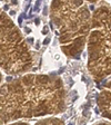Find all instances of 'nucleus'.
Segmentation results:
<instances>
[{
  "label": "nucleus",
  "instance_id": "9d476101",
  "mask_svg": "<svg viewBox=\"0 0 111 125\" xmlns=\"http://www.w3.org/2000/svg\"><path fill=\"white\" fill-rule=\"evenodd\" d=\"M2 74H1V72H0V85H1V83H2Z\"/></svg>",
  "mask_w": 111,
  "mask_h": 125
},
{
  "label": "nucleus",
  "instance_id": "6e6552de",
  "mask_svg": "<svg viewBox=\"0 0 111 125\" xmlns=\"http://www.w3.org/2000/svg\"><path fill=\"white\" fill-rule=\"evenodd\" d=\"M94 125H111V123H108V122H100L98 124H94Z\"/></svg>",
  "mask_w": 111,
  "mask_h": 125
},
{
  "label": "nucleus",
  "instance_id": "f03ea898",
  "mask_svg": "<svg viewBox=\"0 0 111 125\" xmlns=\"http://www.w3.org/2000/svg\"><path fill=\"white\" fill-rule=\"evenodd\" d=\"M50 18L69 58H79L88 42L92 15L85 0H52Z\"/></svg>",
  "mask_w": 111,
  "mask_h": 125
},
{
  "label": "nucleus",
  "instance_id": "423d86ee",
  "mask_svg": "<svg viewBox=\"0 0 111 125\" xmlns=\"http://www.w3.org/2000/svg\"><path fill=\"white\" fill-rule=\"evenodd\" d=\"M34 125H65L63 121L58 118V117H44L42 120H39L38 122H36Z\"/></svg>",
  "mask_w": 111,
  "mask_h": 125
},
{
  "label": "nucleus",
  "instance_id": "20e7f679",
  "mask_svg": "<svg viewBox=\"0 0 111 125\" xmlns=\"http://www.w3.org/2000/svg\"><path fill=\"white\" fill-rule=\"evenodd\" d=\"M34 58L21 31L12 19L0 9V69L21 75L31 69Z\"/></svg>",
  "mask_w": 111,
  "mask_h": 125
},
{
  "label": "nucleus",
  "instance_id": "39448f33",
  "mask_svg": "<svg viewBox=\"0 0 111 125\" xmlns=\"http://www.w3.org/2000/svg\"><path fill=\"white\" fill-rule=\"evenodd\" d=\"M97 104L101 115L108 120H111V81L104 84L98 94Z\"/></svg>",
  "mask_w": 111,
  "mask_h": 125
},
{
  "label": "nucleus",
  "instance_id": "0eeeda50",
  "mask_svg": "<svg viewBox=\"0 0 111 125\" xmlns=\"http://www.w3.org/2000/svg\"><path fill=\"white\" fill-rule=\"evenodd\" d=\"M7 125H29V124L25 122H15V123H10V124H7Z\"/></svg>",
  "mask_w": 111,
  "mask_h": 125
},
{
  "label": "nucleus",
  "instance_id": "f257e3e1",
  "mask_svg": "<svg viewBox=\"0 0 111 125\" xmlns=\"http://www.w3.org/2000/svg\"><path fill=\"white\" fill-rule=\"evenodd\" d=\"M66 109V89L54 75L22 74L0 85V125L22 118L58 115Z\"/></svg>",
  "mask_w": 111,
  "mask_h": 125
},
{
  "label": "nucleus",
  "instance_id": "7ed1b4c3",
  "mask_svg": "<svg viewBox=\"0 0 111 125\" xmlns=\"http://www.w3.org/2000/svg\"><path fill=\"white\" fill-rule=\"evenodd\" d=\"M88 69L96 82L111 75V9L100 6L93 11L88 42Z\"/></svg>",
  "mask_w": 111,
  "mask_h": 125
},
{
  "label": "nucleus",
  "instance_id": "1a4fd4ad",
  "mask_svg": "<svg viewBox=\"0 0 111 125\" xmlns=\"http://www.w3.org/2000/svg\"><path fill=\"white\" fill-rule=\"evenodd\" d=\"M85 2H90V3H93V2H97V1H99V0H85Z\"/></svg>",
  "mask_w": 111,
  "mask_h": 125
}]
</instances>
